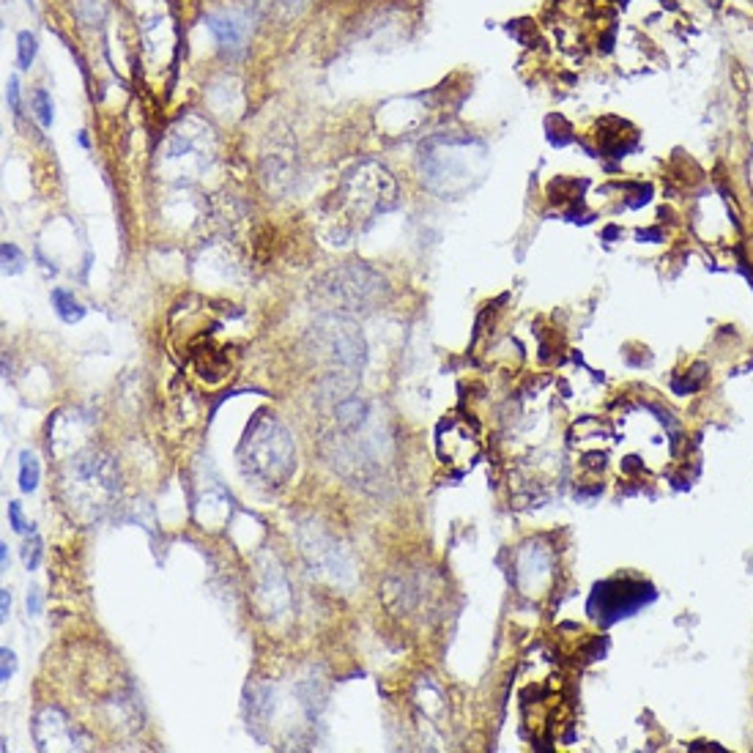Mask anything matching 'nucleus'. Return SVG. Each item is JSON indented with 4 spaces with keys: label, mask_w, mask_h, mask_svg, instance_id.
Wrapping results in <instances>:
<instances>
[{
    "label": "nucleus",
    "mask_w": 753,
    "mask_h": 753,
    "mask_svg": "<svg viewBox=\"0 0 753 753\" xmlns=\"http://www.w3.org/2000/svg\"><path fill=\"white\" fill-rule=\"evenodd\" d=\"M39 461L33 452H20V491L23 493H33L39 488Z\"/></svg>",
    "instance_id": "7ed1b4c3"
},
{
    "label": "nucleus",
    "mask_w": 753,
    "mask_h": 753,
    "mask_svg": "<svg viewBox=\"0 0 753 753\" xmlns=\"http://www.w3.org/2000/svg\"><path fill=\"white\" fill-rule=\"evenodd\" d=\"M23 559H25V567H28V570H36V567H39V559H41V540H39V537H33V546H31V543L25 546Z\"/></svg>",
    "instance_id": "0eeeda50"
},
{
    "label": "nucleus",
    "mask_w": 753,
    "mask_h": 753,
    "mask_svg": "<svg viewBox=\"0 0 753 753\" xmlns=\"http://www.w3.org/2000/svg\"><path fill=\"white\" fill-rule=\"evenodd\" d=\"M6 99H9L12 110H17V105H20V86H17V78H12V80H9V91H6Z\"/></svg>",
    "instance_id": "9d476101"
},
{
    "label": "nucleus",
    "mask_w": 753,
    "mask_h": 753,
    "mask_svg": "<svg viewBox=\"0 0 753 753\" xmlns=\"http://www.w3.org/2000/svg\"><path fill=\"white\" fill-rule=\"evenodd\" d=\"M0 655H4V668H0V680H4V683H9V676L14 674V666H17V660H14V652H12L9 647H4V652H0Z\"/></svg>",
    "instance_id": "1a4fd4ad"
},
{
    "label": "nucleus",
    "mask_w": 753,
    "mask_h": 753,
    "mask_svg": "<svg viewBox=\"0 0 753 753\" xmlns=\"http://www.w3.org/2000/svg\"><path fill=\"white\" fill-rule=\"evenodd\" d=\"M9 520H12V529H14L17 535H23V532L28 529V523L23 520V507H20V501H9Z\"/></svg>",
    "instance_id": "6e6552de"
},
{
    "label": "nucleus",
    "mask_w": 753,
    "mask_h": 753,
    "mask_svg": "<svg viewBox=\"0 0 753 753\" xmlns=\"http://www.w3.org/2000/svg\"><path fill=\"white\" fill-rule=\"evenodd\" d=\"M39 609H41L39 594H36V592H31V594H28V614H33V617H36V614H39Z\"/></svg>",
    "instance_id": "f8f14e48"
},
{
    "label": "nucleus",
    "mask_w": 753,
    "mask_h": 753,
    "mask_svg": "<svg viewBox=\"0 0 753 753\" xmlns=\"http://www.w3.org/2000/svg\"><path fill=\"white\" fill-rule=\"evenodd\" d=\"M36 50H39L36 36L28 33V31H23V33L17 36V60H20V69H31V63H33V58H36Z\"/></svg>",
    "instance_id": "20e7f679"
},
{
    "label": "nucleus",
    "mask_w": 753,
    "mask_h": 753,
    "mask_svg": "<svg viewBox=\"0 0 753 753\" xmlns=\"http://www.w3.org/2000/svg\"><path fill=\"white\" fill-rule=\"evenodd\" d=\"M208 28L216 33V39L225 44V47H236L239 41H242V36H244V31H242V25L234 20V17H211L208 20Z\"/></svg>",
    "instance_id": "f03ea898"
},
{
    "label": "nucleus",
    "mask_w": 753,
    "mask_h": 753,
    "mask_svg": "<svg viewBox=\"0 0 753 753\" xmlns=\"http://www.w3.org/2000/svg\"><path fill=\"white\" fill-rule=\"evenodd\" d=\"M4 263H6V271L9 274H17V271H23V263H25V258H23V253L14 247V244H4Z\"/></svg>",
    "instance_id": "423d86ee"
},
{
    "label": "nucleus",
    "mask_w": 753,
    "mask_h": 753,
    "mask_svg": "<svg viewBox=\"0 0 753 753\" xmlns=\"http://www.w3.org/2000/svg\"><path fill=\"white\" fill-rule=\"evenodd\" d=\"M0 611H4V614H0V617H4V620H9V611H12V597H9V589H4V592H0Z\"/></svg>",
    "instance_id": "9b49d317"
},
{
    "label": "nucleus",
    "mask_w": 753,
    "mask_h": 753,
    "mask_svg": "<svg viewBox=\"0 0 753 753\" xmlns=\"http://www.w3.org/2000/svg\"><path fill=\"white\" fill-rule=\"evenodd\" d=\"M33 113H36V118H39V124L47 129V126H52V102H50V94L47 91H36V96H33Z\"/></svg>",
    "instance_id": "39448f33"
},
{
    "label": "nucleus",
    "mask_w": 753,
    "mask_h": 753,
    "mask_svg": "<svg viewBox=\"0 0 753 753\" xmlns=\"http://www.w3.org/2000/svg\"><path fill=\"white\" fill-rule=\"evenodd\" d=\"M0 565H4V570H9V546H0Z\"/></svg>",
    "instance_id": "ddd939ff"
},
{
    "label": "nucleus",
    "mask_w": 753,
    "mask_h": 753,
    "mask_svg": "<svg viewBox=\"0 0 753 753\" xmlns=\"http://www.w3.org/2000/svg\"><path fill=\"white\" fill-rule=\"evenodd\" d=\"M52 305H55V313H58V318L63 324H78V321L86 318V308L69 290H63V288L52 290Z\"/></svg>",
    "instance_id": "f257e3e1"
}]
</instances>
